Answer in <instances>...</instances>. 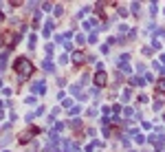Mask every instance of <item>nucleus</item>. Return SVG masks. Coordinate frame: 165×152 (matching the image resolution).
<instances>
[{
  "label": "nucleus",
  "instance_id": "27",
  "mask_svg": "<svg viewBox=\"0 0 165 152\" xmlns=\"http://www.w3.org/2000/svg\"><path fill=\"white\" fill-rule=\"evenodd\" d=\"M123 115H125V117H132L134 112H132V108H123Z\"/></svg>",
  "mask_w": 165,
  "mask_h": 152
},
{
  "label": "nucleus",
  "instance_id": "18",
  "mask_svg": "<svg viewBox=\"0 0 165 152\" xmlns=\"http://www.w3.org/2000/svg\"><path fill=\"white\" fill-rule=\"evenodd\" d=\"M88 42H97V31H90L88 33Z\"/></svg>",
  "mask_w": 165,
  "mask_h": 152
},
{
  "label": "nucleus",
  "instance_id": "25",
  "mask_svg": "<svg viewBox=\"0 0 165 152\" xmlns=\"http://www.w3.org/2000/svg\"><path fill=\"white\" fill-rule=\"evenodd\" d=\"M130 95H132V90H130V88H125V90H123V101H125V99H130Z\"/></svg>",
  "mask_w": 165,
  "mask_h": 152
},
{
  "label": "nucleus",
  "instance_id": "3",
  "mask_svg": "<svg viewBox=\"0 0 165 152\" xmlns=\"http://www.w3.org/2000/svg\"><path fill=\"white\" fill-rule=\"evenodd\" d=\"M33 135H38V128H29L26 132H22V135H20V143H29V139Z\"/></svg>",
  "mask_w": 165,
  "mask_h": 152
},
{
  "label": "nucleus",
  "instance_id": "2",
  "mask_svg": "<svg viewBox=\"0 0 165 152\" xmlns=\"http://www.w3.org/2000/svg\"><path fill=\"white\" fill-rule=\"evenodd\" d=\"M106 71H97L95 73V88H104L106 86Z\"/></svg>",
  "mask_w": 165,
  "mask_h": 152
},
{
  "label": "nucleus",
  "instance_id": "35",
  "mask_svg": "<svg viewBox=\"0 0 165 152\" xmlns=\"http://www.w3.org/2000/svg\"><path fill=\"white\" fill-rule=\"evenodd\" d=\"M7 152H9V150H7Z\"/></svg>",
  "mask_w": 165,
  "mask_h": 152
},
{
  "label": "nucleus",
  "instance_id": "28",
  "mask_svg": "<svg viewBox=\"0 0 165 152\" xmlns=\"http://www.w3.org/2000/svg\"><path fill=\"white\" fill-rule=\"evenodd\" d=\"M84 40H88V37H84V33L77 35V44H84Z\"/></svg>",
  "mask_w": 165,
  "mask_h": 152
},
{
  "label": "nucleus",
  "instance_id": "10",
  "mask_svg": "<svg viewBox=\"0 0 165 152\" xmlns=\"http://www.w3.org/2000/svg\"><path fill=\"white\" fill-rule=\"evenodd\" d=\"M62 152H73V143L70 141H62Z\"/></svg>",
  "mask_w": 165,
  "mask_h": 152
},
{
  "label": "nucleus",
  "instance_id": "11",
  "mask_svg": "<svg viewBox=\"0 0 165 152\" xmlns=\"http://www.w3.org/2000/svg\"><path fill=\"white\" fill-rule=\"evenodd\" d=\"M51 31H53V22H46V24H44V37H49Z\"/></svg>",
  "mask_w": 165,
  "mask_h": 152
},
{
  "label": "nucleus",
  "instance_id": "4",
  "mask_svg": "<svg viewBox=\"0 0 165 152\" xmlns=\"http://www.w3.org/2000/svg\"><path fill=\"white\" fill-rule=\"evenodd\" d=\"M86 62V58H84V53H81V51H73V64H84Z\"/></svg>",
  "mask_w": 165,
  "mask_h": 152
},
{
  "label": "nucleus",
  "instance_id": "34",
  "mask_svg": "<svg viewBox=\"0 0 165 152\" xmlns=\"http://www.w3.org/2000/svg\"><path fill=\"white\" fill-rule=\"evenodd\" d=\"M161 62H165V55H163V58H161Z\"/></svg>",
  "mask_w": 165,
  "mask_h": 152
},
{
  "label": "nucleus",
  "instance_id": "24",
  "mask_svg": "<svg viewBox=\"0 0 165 152\" xmlns=\"http://www.w3.org/2000/svg\"><path fill=\"white\" fill-rule=\"evenodd\" d=\"M88 82H90V75L84 73V75H81V84H88Z\"/></svg>",
  "mask_w": 165,
  "mask_h": 152
},
{
  "label": "nucleus",
  "instance_id": "5",
  "mask_svg": "<svg viewBox=\"0 0 165 152\" xmlns=\"http://www.w3.org/2000/svg\"><path fill=\"white\" fill-rule=\"evenodd\" d=\"M117 66H119V71H121V75H130L132 73V66L128 62H117Z\"/></svg>",
  "mask_w": 165,
  "mask_h": 152
},
{
  "label": "nucleus",
  "instance_id": "19",
  "mask_svg": "<svg viewBox=\"0 0 165 152\" xmlns=\"http://www.w3.org/2000/svg\"><path fill=\"white\" fill-rule=\"evenodd\" d=\"M35 42H38V37L31 35V37H29V49H35Z\"/></svg>",
  "mask_w": 165,
  "mask_h": 152
},
{
  "label": "nucleus",
  "instance_id": "6",
  "mask_svg": "<svg viewBox=\"0 0 165 152\" xmlns=\"http://www.w3.org/2000/svg\"><path fill=\"white\" fill-rule=\"evenodd\" d=\"M31 90H33V95H42L44 90H46V86H44V82H35L31 86Z\"/></svg>",
  "mask_w": 165,
  "mask_h": 152
},
{
  "label": "nucleus",
  "instance_id": "20",
  "mask_svg": "<svg viewBox=\"0 0 165 152\" xmlns=\"http://www.w3.org/2000/svg\"><path fill=\"white\" fill-rule=\"evenodd\" d=\"M156 86H159V90H161V93H165V77H163V80H159Z\"/></svg>",
  "mask_w": 165,
  "mask_h": 152
},
{
  "label": "nucleus",
  "instance_id": "16",
  "mask_svg": "<svg viewBox=\"0 0 165 152\" xmlns=\"http://www.w3.org/2000/svg\"><path fill=\"white\" fill-rule=\"evenodd\" d=\"M132 84H134V86H143L145 80H143V77H134V80H132Z\"/></svg>",
  "mask_w": 165,
  "mask_h": 152
},
{
  "label": "nucleus",
  "instance_id": "33",
  "mask_svg": "<svg viewBox=\"0 0 165 152\" xmlns=\"http://www.w3.org/2000/svg\"><path fill=\"white\" fill-rule=\"evenodd\" d=\"M2 117H5V112H2V110H0V119H2Z\"/></svg>",
  "mask_w": 165,
  "mask_h": 152
},
{
  "label": "nucleus",
  "instance_id": "22",
  "mask_svg": "<svg viewBox=\"0 0 165 152\" xmlns=\"http://www.w3.org/2000/svg\"><path fill=\"white\" fill-rule=\"evenodd\" d=\"M77 112H79V106H73V108L68 110V115H73V117H75V115H77Z\"/></svg>",
  "mask_w": 165,
  "mask_h": 152
},
{
  "label": "nucleus",
  "instance_id": "15",
  "mask_svg": "<svg viewBox=\"0 0 165 152\" xmlns=\"http://www.w3.org/2000/svg\"><path fill=\"white\" fill-rule=\"evenodd\" d=\"M70 128L79 130V128H81V121H79V119H73V121H70Z\"/></svg>",
  "mask_w": 165,
  "mask_h": 152
},
{
  "label": "nucleus",
  "instance_id": "32",
  "mask_svg": "<svg viewBox=\"0 0 165 152\" xmlns=\"http://www.w3.org/2000/svg\"><path fill=\"white\" fill-rule=\"evenodd\" d=\"M2 20H5V13H2V11H0V22H2Z\"/></svg>",
  "mask_w": 165,
  "mask_h": 152
},
{
  "label": "nucleus",
  "instance_id": "8",
  "mask_svg": "<svg viewBox=\"0 0 165 152\" xmlns=\"http://www.w3.org/2000/svg\"><path fill=\"white\" fill-rule=\"evenodd\" d=\"M163 104H165V97L161 95V97H156V101H154V106H152V108H154V110H161V108H163Z\"/></svg>",
  "mask_w": 165,
  "mask_h": 152
},
{
  "label": "nucleus",
  "instance_id": "1",
  "mask_svg": "<svg viewBox=\"0 0 165 152\" xmlns=\"http://www.w3.org/2000/svg\"><path fill=\"white\" fill-rule=\"evenodd\" d=\"M13 71L20 75V77H26V75L33 73V64H31V60H26V58H18L13 62Z\"/></svg>",
  "mask_w": 165,
  "mask_h": 152
},
{
  "label": "nucleus",
  "instance_id": "29",
  "mask_svg": "<svg viewBox=\"0 0 165 152\" xmlns=\"http://www.w3.org/2000/svg\"><path fill=\"white\" fill-rule=\"evenodd\" d=\"M33 119H35V112H29V115H26V121H29V123H31Z\"/></svg>",
  "mask_w": 165,
  "mask_h": 152
},
{
  "label": "nucleus",
  "instance_id": "13",
  "mask_svg": "<svg viewBox=\"0 0 165 152\" xmlns=\"http://www.w3.org/2000/svg\"><path fill=\"white\" fill-rule=\"evenodd\" d=\"M42 11H46V13H51V11H55V7H53L51 2H44V5H42Z\"/></svg>",
  "mask_w": 165,
  "mask_h": 152
},
{
  "label": "nucleus",
  "instance_id": "30",
  "mask_svg": "<svg viewBox=\"0 0 165 152\" xmlns=\"http://www.w3.org/2000/svg\"><path fill=\"white\" fill-rule=\"evenodd\" d=\"M128 33H130V35H128V37H130V40H132V37H136V29H130Z\"/></svg>",
  "mask_w": 165,
  "mask_h": 152
},
{
  "label": "nucleus",
  "instance_id": "31",
  "mask_svg": "<svg viewBox=\"0 0 165 152\" xmlns=\"http://www.w3.org/2000/svg\"><path fill=\"white\" fill-rule=\"evenodd\" d=\"M2 44H5V33H2V35H0V46H2Z\"/></svg>",
  "mask_w": 165,
  "mask_h": 152
},
{
  "label": "nucleus",
  "instance_id": "7",
  "mask_svg": "<svg viewBox=\"0 0 165 152\" xmlns=\"http://www.w3.org/2000/svg\"><path fill=\"white\" fill-rule=\"evenodd\" d=\"M42 69L46 71V73H53V71H55V64H53L51 60H44V64H42Z\"/></svg>",
  "mask_w": 165,
  "mask_h": 152
},
{
  "label": "nucleus",
  "instance_id": "9",
  "mask_svg": "<svg viewBox=\"0 0 165 152\" xmlns=\"http://www.w3.org/2000/svg\"><path fill=\"white\" fill-rule=\"evenodd\" d=\"M70 93L75 95V97H79V99H84V95H81V88L77 86V84H75V86H70Z\"/></svg>",
  "mask_w": 165,
  "mask_h": 152
},
{
  "label": "nucleus",
  "instance_id": "23",
  "mask_svg": "<svg viewBox=\"0 0 165 152\" xmlns=\"http://www.w3.org/2000/svg\"><path fill=\"white\" fill-rule=\"evenodd\" d=\"M62 13H64V7L57 5V7H55V16H62Z\"/></svg>",
  "mask_w": 165,
  "mask_h": 152
},
{
  "label": "nucleus",
  "instance_id": "14",
  "mask_svg": "<svg viewBox=\"0 0 165 152\" xmlns=\"http://www.w3.org/2000/svg\"><path fill=\"white\" fill-rule=\"evenodd\" d=\"M73 106H75V104H73V99H64V101H62V108H68V110H70Z\"/></svg>",
  "mask_w": 165,
  "mask_h": 152
},
{
  "label": "nucleus",
  "instance_id": "12",
  "mask_svg": "<svg viewBox=\"0 0 165 152\" xmlns=\"http://www.w3.org/2000/svg\"><path fill=\"white\" fill-rule=\"evenodd\" d=\"M64 126H66V123H64V121H55L53 130H55V132H62V130H64Z\"/></svg>",
  "mask_w": 165,
  "mask_h": 152
},
{
  "label": "nucleus",
  "instance_id": "21",
  "mask_svg": "<svg viewBox=\"0 0 165 152\" xmlns=\"http://www.w3.org/2000/svg\"><path fill=\"white\" fill-rule=\"evenodd\" d=\"M35 101H38V99H35V95H31V97H26V104H29V106H35Z\"/></svg>",
  "mask_w": 165,
  "mask_h": 152
},
{
  "label": "nucleus",
  "instance_id": "26",
  "mask_svg": "<svg viewBox=\"0 0 165 152\" xmlns=\"http://www.w3.org/2000/svg\"><path fill=\"white\" fill-rule=\"evenodd\" d=\"M53 49H55V46H53V44H46V49H44V51H46V53H49V58H51V55H53Z\"/></svg>",
  "mask_w": 165,
  "mask_h": 152
},
{
  "label": "nucleus",
  "instance_id": "17",
  "mask_svg": "<svg viewBox=\"0 0 165 152\" xmlns=\"http://www.w3.org/2000/svg\"><path fill=\"white\" fill-rule=\"evenodd\" d=\"M134 141H136V143H145V137H143V135H139V132H136V135H134Z\"/></svg>",
  "mask_w": 165,
  "mask_h": 152
}]
</instances>
